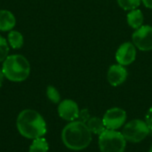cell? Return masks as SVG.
Segmentation results:
<instances>
[{"instance_id": "cell-13", "label": "cell", "mask_w": 152, "mask_h": 152, "mask_svg": "<svg viewBox=\"0 0 152 152\" xmlns=\"http://www.w3.org/2000/svg\"><path fill=\"white\" fill-rule=\"evenodd\" d=\"M92 134L100 135L102 132L106 130L103 120L98 117H91L89 120L86 123Z\"/></svg>"}, {"instance_id": "cell-16", "label": "cell", "mask_w": 152, "mask_h": 152, "mask_svg": "<svg viewBox=\"0 0 152 152\" xmlns=\"http://www.w3.org/2000/svg\"><path fill=\"white\" fill-rule=\"evenodd\" d=\"M117 2L119 7L123 10L132 11L137 9L140 6L142 0H117Z\"/></svg>"}, {"instance_id": "cell-12", "label": "cell", "mask_w": 152, "mask_h": 152, "mask_svg": "<svg viewBox=\"0 0 152 152\" xmlns=\"http://www.w3.org/2000/svg\"><path fill=\"white\" fill-rule=\"evenodd\" d=\"M126 21L129 27L132 28L138 29L143 25L144 21V15L140 9H134L132 11H129V12L126 15Z\"/></svg>"}, {"instance_id": "cell-17", "label": "cell", "mask_w": 152, "mask_h": 152, "mask_svg": "<svg viewBox=\"0 0 152 152\" xmlns=\"http://www.w3.org/2000/svg\"><path fill=\"white\" fill-rule=\"evenodd\" d=\"M46 96L53 103L61 102V94L59 91L53 86H49L46 88Z\"/></svg>"}, {"instance_id": "cell-20", "label": "cell", "mask_w": 152, "mask_h": 152, "mask_svg": "<svg viewBox=\"0 0 152 152\" xmlns=\"http://www.w3.org/2000/svg\"><path fill=\"white\" fill-rule=\"evenodd\" d=\"M145 123L147 124V126H148V127L150 128V130H151V132L152 131V108H151L148 111H147V113H146V115H145Z\"/></svg>"}, {"instance_id": "cell-4", "label": "cell", "mask_w": 152, "mask_h": 152, "mask_svg": "<svg viewBox=\"0 0 152 152\" xmlns=\"http://www.w3.org/2000/svg\"><path fill=\"white\" fill-rule=\"evenodd\" d=\"M98 144L101 152H125L126 140L122 133L106 129L99 135Z\"/></svg>"}, {"instance_id": "cell-2", "label": "cell", "mask_w": 152, "mask_h": 152, "mask_svg": "<svg viewBox=\"0 0 152 152\" xmlns=\"http://www.w3.org/2000/svg\"><path fill=\"white\" fill-rule=\"evenodd\" d=\"M17 129L27 139H37L43 137L47 131L44 118L34 110H24L17 118Z\"/></svg>"}, {"instance_id": "cell-21", "label": "cell", "mask_w": 152, "mask_h": 152, "mask_svg": "<svg viewBox=\"0 0 152 152\" xmlns=\"http://www.w3.org/2000/svg\"><path fill=\"white\" fill-rule=\"evenodd\" d=\"M142 3L145 5V7L152 9V0H142Z\"/></svg>"}, {"instance_id": "cell-19", "label": "cell", "mask_w": 152, "mask_h": 152, "mask_svg": "<svg viewBox=\"0 0 152 152\" xmlns=\"http://www.w3.org/2000/svg\"><path fill=\"white\" fill-rule=\"evenodd\" d=\"M90 118H91V117H90L89 111H88L87 110H80L79 116H78V118H79L80 121H82V122H84V123H86V122L89 120Z\"/></svg>"}, {"instance_id": "cell-11", "label": "cell", "mask_w": 152, "mask_h": 152, "mask_svg": "<svg viewBox=\"0 0 152 152\" xmlns=\"http://www.w3.org/2000/svg\"><path fill=\"white\" fill-rule=\"evenodd\" d=\"M16 25L13 13L8 10H0V31H11Z\"/></svg>"}, {"instance_id": "cell-6", "label": "cell", "mask_w": 152, "mask_h": 152, "mask_svg": "<svg viewBox=\"0 0 152 152\" xmlns=\"http://www.w3.org/2000/svg\"><path fill=\"white\" fill-rule=\"evenodd\" d=\"M132 43L142 52H150L152 50V26L142 25L135 29L132 35Z\"/></svg>"}, {"instance_id": "cell-7", "label": "cell", "mask_w": 152, "mask_h": 152, "mask_svg": "<svg viewBox=\"0 0 152 152\" xmlns=\"http://www.w3.org/2000/svg\"><path fill=\"white\" fill-rule=\"evenodd\" d=\"M126 112L121 108H111L103 115L102 120L106 129L118 130L122 127L126 121Z\"/></svg>"}, {"instance_id": "cell-15", "label": "cell", "mask_w": 152, "mask_h": 152, "mask_svg": "<svg viewBox=\"0 0 152 152\" xmlns=\"http://www.w3.org/2000/svg\"><path fill=\"white\" fill-rule=\"evenodd\" d=\"M48 149H49V145L47 141L45 138L40 137L33 140L29 147L28 152H47Z\"/></svg>"}, {"instance_id": "cell-1", "label": "cell", "mask_w": 152, "mask_h": 152, "mask_svg": "<svg viewBox=\"0 0 152 152\" xmlns=\"http://www.w3.org/2000/svg\"><path fill=\"white\" fill-rule=\"evenodd\" d=\"M92 134L86 123L75 120L65 126L61 132V140L68 149L71 151H82L90 145Z\"/></svg>"}, {"instance_id": "cell-14", "label": "cell", "mask_w": 152, "mask_h": 152, "mask_svg": "<svg viewBox=\"0 0 152 152\" xmlns=\"http://www.w3.org/2000/svg\"><path fill=\"white\" fill-rule=\"evenodd\" d=\"M7 41L9 45L13 49H20L24 43L23 36L17 30H11L7 36Z\"/></svg>"}, {"instance_id": "cell-22", "label": "cell", "mask_w": 152, "mask_h": 152, "mask_svg": "<svg viewBox=\"0 0 152 152\" xmlns=\"http://www.w3.org/2000/svg\"><path fill=\"white\" fill-rule=\"evenodd\" d=\"M4 78V74H3L2 70L0 69V87H1V86H2V85H3Z\"/></svg>"}, {"instance_id": "cell-18", "label": "cell", "mask_w": 152, "mask_h": 152, "mask_svg": "<svg viewBox=\"0 0 152 152\" xmlns=\"http://www.w3.org/2000/svg\"><path fill=\"white\" fill-rule=\"evenodd\" d=\"M9 53V44L6 38L0 35V62H3Z\"/></svg>"}, {"instance_id": "cell-8", "label": "cell", "mask_w": 152, "mask_h": 152, "mask_svg": "<svg viewBox=\"0 0 152 152\" xmlns=\"http://www.w3.org/2000/svg\"><path fill=\"white\" fill-rule=\"evenodd\" d=\"M137 55V48L131 42H125L121 44L115 54L116 61L118 64L122 66H128L132 64Z\"/></svg>"}, {"instance_id": "cell-9", "label": "cell", "mask_w": 152, "mask_h": 152, "mask_svg": "<svg viewBox=\"0 0 152 152\" xmlns=\"http://www.w3.org/2000/svg\"><path fill=\"white\" fill-rule=\"evenodd\" d=\"M79 108L76 102L70 99H66L61 101L58 106V114L59 116L67 121L72 122L78 118L79 116Z\"/></svg>"}, {"instance_id": "cell-3", "label": "cell", "mask_w": 152, "mask_h": 152, "mask_svg": "<svg viewBox=\"0 0 152 152\" xmlns=\"http://www.w3.org/2000/svg\"><path fill=\"white\" fill-rule=\"evenodd\" d=\"M1 70L4 77L9 81L22 82L30 74V64L23 55H8L3 61Z\"/></svg>"}, {"instance_id": "cell-23", "label": "cell", "mask_w": 152, "mask_h": 152, "mask_svg": "<svg viewBox=\"0 0 152 152\" xmlns=\"http://www.w3.org/2000/svg\"><path fill=\"white\" fill-rule=\"evenodd\" d=\"M149 152H152V146L151 147V149H150V151H149Z\"/></svg>"}, {"instance_id": "cell-10", "label": "cell", "mask_w": 152, "mask_h": 152, "mask_svg": "<svg viewBox=\"0 0 152 152\" xmlns=\"http://www.w3.org/2000/svg\"><path fill=\"white\" fill-rule=\"evenodd\" d=\"M128 77L127 69L120 64L111 65L107 72V80L112 86H119L126 82Z\"/></svg>"}, {"instance_id": "cell-5", "label": "cell", "mask_w": 152, "mask_h": 152, "mask_svg": "<svg viewBox=\"0 0 152 152\" xmlns=\"http://www.w3.org/2000/svg\"><path fill=\"white\" fill-rule=\"evenodd\" d=\"M121 133L126 142L137 143L143 141L149 135L151 130L144 120L133 119L124 126Z\"/></svg>"}]
</instances>
